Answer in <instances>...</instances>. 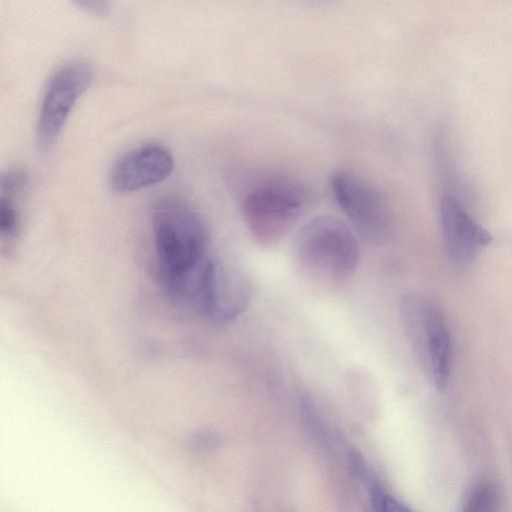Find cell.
<instances>
[{
  "mask_svg": "<svg viewBox=\"0 0 512 512\" xmlns=\"http://www.w3.org/2000/svg\"><path fill=\"white\" fill-rule=\"evenodd\" d=\"M251 298L252 286L241 268L212 254L198 281L190 307L211 322L230 323L243 314Z\"/></svg>",
  "mask_w": 512,
  "mask_h": 512,
  "instance_id": "8992f818",
  "label": "cell"
},
{
  "mask_svg": "<svg viewBox=\"0 0 512 512\" xmlns=\"http://www.w3.org/2000/svg\"><path fill=\"white\" fill-rule=\"evenodd\" d=\"M311 199L307 186L296 178L275 176L263 181L242 206L251 238L261 247L274 246L296 225Z\"/></svg>",
  "mask_w": 512,
  "mask_h": 512,
  "instance_id": "3957f363",
  "label": "cell"
},
{
  "mask_svg": "<svg viewBox=\"0 0 512 512\" xmlns=\"http://www.w3.org/2000/svg\"><path fill=\"white\" fill-rule=\"evenodd\" d=\"M294 263L309 283L326 290L346 284L354 275L361 250L354 229L331 215H319L298 231Z\"/></svg>",
  "mask_w": 512,
  "mask_h": 512,
  "instance_id": "7a4b0ae2",
  "label": "cell"
},
{
  "mask_svg": "<svg viewBox=\"0 0 512 512\" xmlns=\"http://www.w3.org/2000/svg\"><path fill=\"white\" fill-rule=\"evenodd\" d=\"M21 186L2 184L0 202V238L2 252H10L19 232V214L14 203Z\"/></svg>",
  "mask_w": 512,
  "mask_h": 512,
  "instance_id": "30bf717a",
  "label": "cell"
},
{
  "mask_svg": "<svg viewBox=\"0 0 512 512\" xmlns=\"http://www.w3.org/2000/svg\"><path fill=\"white\" fill-rule=\"evenodd\" d=\"M79 5L82 6L87 11L94 13L96 15L105 14L108 9L106 2L100 1H84L79 2Z\"/></svg>",
  "mask_w": 512,
  "mask_h": 512,
  "instance_id": "4fadbf2b",
  "label": "cell"
},
{
  "mask_svg": "<svg viewBox=\"0 0 512 512\" xmlns=\"http://www.w3.org/2000/svg\"><path fill=\"white\" fill-rule=\"evenodd\" d=\"M499 495L491 483H481L469 495L463 512H498Z\"/></svg>",
  "mask_w": 512,
  "mask_h": 512,
  "instance_id": "8fae6325",
  "label": "cell"
},
{
  "mask_svg": "<svg viewBox=\"0 0 512 512\" xmlns=\"http://www.w3.org/2000/svg\"><path fill=\"white\" fill-rule=\"evenodd\" d=\"M439 219L445 252L457 266L470 265L492 241V235L472 217L463 199L447 187L439 201Z\"/></svg>",
  "mask_w": 512,
  "mask_h": 512,
  "instance_id": "ba28073f",
  "label": "cell"
},
{
  "mask_svg": "<svg viewBox=\"0 0 512 512\" xmlns=\"http://www.w3.org/2000/svg\"><path fill=\"white\" fill-rule=\"evenodd\" d=\"M174 168L171 153L161 144L150 142L132 148L114 164L110 184L125 193L164 181Z\"/></svg>",
  "mask_w": 512,
  "mask_h": 512,
  "instance_id": "9c48e42d",
  "label": "cell"
},
{
  "mask_svg": "<svg viewBox=\"0 0 512 512\" xmlns=\"http://www.w3.org/2000/svg\"><path fill=\"white\" fill-rule=\"evenodd\" d=\"M152 227L160 283L171 299L189 306L212 255L208 227L200 213L176 195L155 203Z\"/></svg>",
  "mask_w": 512,
  "mask_h": 512,
  "instance_id": "6da1fadb",
  "label": "cell"
},
{
  "mask_svg": "<svg viewBox=\"0 0 512 512\" xmlns=\"http://www.w3.org/2000/svg\"><path fill=\"white\" fill-rule=\"evenodd\" d=\"M399 317L422 371L437 390H444L450 375L451 341L442 311L422 295L408 293L400 299Z\"/></svg>",
  "mask_w": 512,
  "mask_h": 512,
  "instance_id": "277c9868",
  "label": "cell"
},
{
  "mask_svg": "<svg viewBox=\"0 0 512 512\" xmlns=\"http://www.w3.org/2000/svg\"><path fill=\"white\" fill-rule=\"evenodd\" d=\"M330 186L354 231L376 245L389 239L392 212L387 198L377 186L350 170L334 172Z\"/></svg>",
  "mask_w": 512,
  "mask_h": 512,
  "instance_id": "5b68a950",
  "label": "cell"
},
{
  "mask_svg": "<svg viewBox=\"0 0 512 512\" xmlns=\"http://www.w3.org/2000/svg\"><path fill=\"white\" fill-rule=\"evenodd\" d=\"M379 512H412L408 507H406L401 502L395 500L390 496H385Z\"/></svg>",
  "mask_w": 512,
  "mask_h": 512,
  "instance_id": "7c38bea8",
  "label": "cell"
},
{
  "mask_svg": "<svg viewBox=\"0 0 512 512\" xmlns=\"http://www.w3.org/2000/svg\"><path fill=\"white\" fill-rule=\"evenodd\" d=\"M93 79L92 67L85 61L72 60L50 76L40 103L36 125L39 150L49 152L81 95Z\"/></svg>",
  "mask_w": 512,
  "mask_h": 512,
  "instance_id": "52a82bcc",
  "label": "cell"
}]
</instances>
